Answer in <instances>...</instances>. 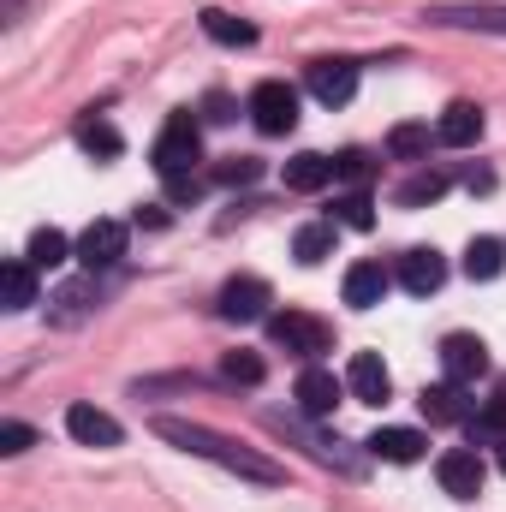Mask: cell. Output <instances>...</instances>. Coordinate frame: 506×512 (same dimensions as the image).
<instances>
[{"label":"cell","instance_id":"obj_1","mask_svg":"<svg viewBox=\"0 0 506 512\" xmlns=\"http://www.w3.org/2000/svg\"><path fill=\"white\" fill-rule=\"evenodd\" d=\"M155 435H161V441H173L179 453H197V459H209V465H221V471L245 477V483H262V489L286 483V465H274V459H268V453H256V447H239L233 435H221V429H209V423L155 417Z\"/></svg>","mask_w":506,"mask_h":512},{"label":"cell","instance_id":"obj_2","mask_svg":"<svg viewBox=\"0 0 506 512\" xmlns=\"http://www.w3.org/2000/svg\"><path fill=\"white\" fill-rule=\"evenodd\" d=\"M149 161H155V173L161 179H179V173H197V161H203V131L191 114H173L161 137H155V149H149Z\"/></svg>","mask_w":506,"mask_h":512},{"label":"cell","instance_id":"obj_3","mask_svg":"<svg viewBox=\"0 0 506 512\" xmlns=\"http://www.w3.org/2000/svg\"><path fill=\"white\" fill-rule=\"evenodd\" d=\"M268 340H274L280 352H292V358H322V352H334V328L316 322V316H304V310L268 316Z\"/></svg>","mask_w":506,"mask_h":512},{"label":"cell","instance_id":"obj_4","mask_svg":"<svg viewBox=\"0 0 506 512\" xmlns=\"http://www.w3.org/2000/svg\"><path fill=\"white\" fill-rule=\"evenodd\" d=\"M245 108H251V120H256L262 137H286V131L298 126V90H292V84H280V78H262Z\"/></svg>","mask_w":506,"mask_h":512},{"label":"cell","instance_id":"obj_5","mask_svg":"<svg viewBox=\"0 0 506 512\" xmlns=\"http://www.w3.org/2000/svg\"><path fill=\"white\" fill-rule=\"evenodd\" d=\"M304 84H310V96L322 102V108H346L352 96H358V60H310L304 66Z\"/></svg>","mask_w":506,"mask_h":512},{"label":"cell","instance_id":"obj_6","mask_svg":"<svg viewBox=\"0 0 506 512\" xmlns=\"http://www.w3.org/2000/svg\"><path fill=\"white\" fill-rule=\"evenodd\" d=\"M435 477H441V489H447L453 501H477L489 471H483V453H477V447H453V453L435 459Z\"/></svg>","mask_w":506,"mask_h":512},{"label":"cell","instance_id":"obj_7","mask_svg":"<svg viewBox=\"0 0 506 512\" xmlns=\"http://www.w3.org/2000/svg\"><path fill=\"white\" fill-rule=\"evenodd\" d=\"M441 30H483V36H506V6L495 0H471V6H429L423 12Z\"/></svg>","mask_w":506,"mask_h":512},{"label":"cell","instance_id":"obj_8","mask_svg":"<svg viewBox=\"0 0 506 512\" xmlns=\"http://www.w3.org/2000/svg\"><path fill=\"white\" fill-rule=\"evenodd\" d=\"M268 304H274V292H268V280H256V274H239V280L221 286V316H227V322H262Z\"/></svg>","mask_w":506,"mask_h":512},{"label":"cell","instance_id":"obj_9","mask_svg":"<svg viewBox=\"0 0 506 512\" xmlns=\"http://www.w3.org/2000/svg\"><path fill=\"white\" fill-rule=\"evenodd\" d=\"M441 370H447V382H477V376H489V346L477 334H447L441 340Z\"/></svg>","mask_w":506,"mask_h":512},{"label":"cell","instance_id":"obj_10","mask_svg":"<svg viewBox=\"0 0 506 512\" xmlns=\"http://www.w3.org/2000/svg\"><path fill=\"white\" fill-rule=\"evenodd\" d=\"M126 256V221H90L78 233V262L84 268H114Z\"/></svg>","mask_w":506,"mask_h":512},{"label":"cell","instance_id":"obj_11","mask_svg":"<svg viewBox=\"0 0 506 512\" xmlns=\"http://www.w3.org/2000/svg\"><path fill=\"white\" fill-rule=\"evenodd\" d=\"M340 393H346V382L334 376V370H304L298 376V387H292V399H298V411L304 417H334V405H340Z\"/></svg>","mask_w":506,"mask_h":512},{"label":"cell","instance_id":"obj_12","mask_svg":"<svg viewBox=\"0 0 506 512\" xmlns=\"http://www.w3.org/2000/svg\"><path fill=\"white\" fill-rule=\"evenodd\" d=\"M66 435H72L78 447H120V441H126V429H120L108 411H96V405H72V411H66Z\"/></svg>","mask_w":506,"mask_h":512},{"label":"cell","instance_id":"obj_13","mask_svg":"<svg viewBox=\"0 0 506 512\" xmlns=\"http://www.w3.org/2000/svg\"><path fill=\"white\" fill-rule=\"evenodd\" d=\"M346 387H352V399H364V405H387L393 376H387V364H381L376 352H352V364H346Z\"/></svg>","mask_w":506,"mask_h":512},{"label":"cell","instance_id":"obj_14","mask_svg":"<svg viewBox=\"0 0 506 512\" xmlns=\"http://www.w3.org/2000/svg\"><path fill=\"white\" fill-rule=\"evenodd\" d=\"M441 280H447V256L441 251H405L399 256V286H405L411 298L441 292Z\"/></svg>","mask_w":506,"mask_h":512},{"label":"cell","instance_id":"obj_15","mask_svg":"<svg viewBox=\"0 0 506 512\" xmlns=\"http://www.w3.org/2000/svg\"><path fill=\"white\" fill-rule=\"evenodd\" d=\"M387 280H393V274H387L381 262H352V268H346V304H352V310H376L381 298H387Z\"/></svg>","mask_w":506,"mask_h":512},{"label":"cell","instance_id":"obj_16","mask_svg":"<svg viewBox=\"0 0 506 512\" xmlns=\"http://www.w3.org/2000/svg\"><path fill=\"white\" fill-rule=\"evenodd\" d=\"M435 137H441L447 149H471V143L483 137V108H477V102H453V108L435 120Z\"/></svg>","mask_w":506,"mask_h":512},{"label":"cell","instance_id":"obj_17","mask_svg":"<svg viewBox=\"0 0 506 512\" xmlns=\"http://www.w3.org/2000/svg\"><path fill=\"white\" fill-rule=\"evenodd\" d=\"M364 447H370L376 459H387V465H417V459L429 453V441H423L417 429H376Z\"/></svg>","mask_w":506,"mask_h":512},{"label":"cell","instance_id":"obj_18","mask_svg":"<svg viewBox=\"0 0 506 512\" xmlns=\"http://www.w3.org/2000/svg\"><path fill=\"white\" fill-rule=\"evenodd\" d=\"M0 298H6V310H30L36 304V262L30 256L0 262Z\"/></svg>","mask_w":506,"mask_h":512},{"label":"cell","instance_id":"obj_19","mask_svg":"<svg viewBox=\"0 0 506 512\" xmlns=\"http://www.w3.org/2000/svg\"><path fill=\"white\" fill-rule=\"evenodd\" d=\"M447 185H453V179H447L441 167H423V173H411V179L393 191V203H399V209H429V203L447 197Z\"/></svg>","mask_w":506,"mask_h":512},{"label":"cell","instance_id":"obj_20","mask_svg":"<svg viewBox=\"0 0 506 512\" xmlns=\"http://www.w3.org/2000/svg\"><path fill=\"white\" fill-rule=\"evenodd\" d=\"M328 179H334V155L304 149V155H292V161H286V191H322Z\"/></svg>","mask_w":506,"mask_h":512},{"label":"cell","instance_id":"obj_21","mask_svg":"<svg viewBox=\"0 0 506 512\" xmlns=\"http://www.w3.org/2000/svg\"><path fill=\"white\" fill-rule=\"evenodd\" d=\"M72 137H78V149H84V155H96V161H114V155L126 149V137H120V131L108 126L102 114H84V120H78V131H72Z\"/></svg>","mask_w":506,"mask_h":512},{"label":"cell","instance_id":"obj_22","mask_svg":"<svg viewBox=\"0 0 506 512\" xmlns=\"http://www.w3.org/2000/svg\"><path fill=\"white\" fill-rule=\"evenodd\" d=\"M423 417L429 423H465L471 417V405H465V393H459V382H441V387H423Z\"/></svg>","mask_w":506,"mask_h":512},{"label":"cell","instance_id":"obj_23","mask_svg":"<svg viewBox=\"0 0 506 512\" xmlns=\"http://www.w3.org/2000/svg\"><path fill=\"white\" fill-rule=\"evenodd\" d=\"M203 30H209V42H221V48H251V42H256L251 18H233V12H221V6H209V12H203Z\"/></svg>","mask_w":506,"mask_h":512},{"label":"cell","instance_id":"obj_24","mask_svg":"<svg viewBox=\"0 0 506 512\" xmlns=\"http://www.w3.org/2000/svg\"><path fill=\"white\" fill-rule=\"evenodd\" d=\"M429 143H441V137L423 126V120H405V126L387 131V155H393V161H423V155H429Z\"/></svg>","mask_w":506,"mask_h":512},{"label":"cell","instance_id":"obj_25","mask_svg":"<svg viewBox=\"0 0 506 512\" xmlns=\"http://www.w3.org/2000/svg\"><path fill=\"white\" fill-rule=\"evenodd\" d=\"M465 429H471V447H501L506 441V393H495L477 417H465Z\"/></svg>","mask_w":506,"mask_h":512},{"label":"cell","instance_id":"obj_26","mask_svg":"<svg viewBox=\"0 0 506 512\" xmlns=\"http://www.w3.org/2000/svg\"><path fill=\"white\" fill-rule=\"evenodd\" d=\"M292 256H298L304 268L328 262V256H334V221H310V227H298V239H292Z\"/></svg>","mask_w":506,"mask_h":512},{"label":"cell","instance_id":"obj_27","mask_svg":"<svg viewBox=\"0 0 506 512\" xmlns=\"http://www.w3.org/2000/svg\"><path fill=\"white\" fill-rule=\"evenodd\" d=\"M24 256H30L36 268H60L66 256H78V245H72L60 227H36V233H30V251H24Z\"/></svg>","mask_w":506,"mask_h":512},{"label":"cell","instance_id":"obj_28","mask_svg":"<svg viewBox=\"0 0 506 512\" xmlns=\"http://www.w3.org/2000/svg\"><path fill=\"white\" fill-rule=\"evenodd\" d=\"M501 268H506L501 239H471V251H465V274H471V280H495Z\"/></svg>","mask_w":506,"mask_h":512},{"label":"cell","instance_id":"obj_29","mask_svg":"<svg viewBox=\"0 0 506 512\" xmlns=\"http://www.w3.org/2000/svg\"><path fill=\"white\" fill-rule=\"evenodd\" d=\"M334 221H340V227H352V233H370V227H376V203H370L364 191H352V197H340V203H334Z\"/></svg>","mask_w":506,"mask_h":512},{"label":"cell","instance_id":"obj_30","mask_svg":"<svg viewBox=\"0 0 506 512\" xmlns=\"http://www.w3.org/2000/svg\"><path fill=\"white\" fill-rule=\"evenodd\" d=\"M221 376H227V382H239V387H256L262 376H268V364H262L256 352L239 346V352H227V358H221Z\"/></svg>","mask_w":506,"mask_h":512},{"label":"cell","instance_id":"obj_31","mask_svg":"<svg viewBox=\"0 0 506 512\" xmlns=\"http://www.w3.org/2000/svg\"><path fill=\"white\" fill-rule=\"evenodd\" d=\"M209 179H215V185H256V179H262V161H256V155H227V161H215Z\"/></svg>","mask_w":506,"mask_h":512},{"label":"cell","instance_id":"obj_32","mask_svg":"<svg viewBox=\"0 0 506 512\" xmlns=\"http://www.w3.org/2000/svg\"><path fill=\"white\" fill-rule=\"evenodd\" d=\"M334 179L364 185V179H370V155H364V149H340V155H334Z\"/></svg>","mask_w":506,"mask_h":512},{"label":"cell","instance_id":"obj_33","mask_svg":"<svg viewBox=\"0 0 506 512\" xmlns=\"http://www.w3.org/2000/svg\"><path fill=\"white\" fill-rule=\"evenodd\" d=\"M54 304H60V310H54L60 322H78V316H84V304H90V280H72V286L54 298Z\"/></svg>","mask_w":506,"mask_h":512},{"label":"cell","instance_id":"obj_34","mask_svg":"<svg viewBox=\"0 0 506 512\" xmlns=\"http://www.w3.org/2000/svg\"><path fill=\"white\" fill-rule=\"evenodd\" d=\"M24 447H36V429L18 423V417H6V423H0V453L12 459V453H24Z\"/></svg>","mask_w":506,"mask_h":512},{"label":"cell","instance_id":"obj_35","mask_svg":"<svg viewBox=\"0 0 506 512\" xmlns=\"http://www.w3.org/2000/svg\"><path fill=\"white\" fill-rule=\"evenodd\" d=\"M203 197V179L197 173H179V179H167V203H179V209H191Z\"/></svg>","mask_w":506,"mask_h":512},{"label":"cell","instance_id":"obj_36","mask_svg":"<svg viewBox=\"0 0 506 512\" xmlns=\"http://www.w3.org/2000/svg\"><path fill=\"white\" fill-rule=\"evenodd\" d=\"M233 114H239V108H233V96H221V90H215V96H203V120H209V126H227Z\"/></svg>","mask_w":506,"mask_h":512},{"label":"cell","instance_id":"obj_37","mask_svg":"<svg viewBox=\"0 0 506 512\" xmlns=\"http://www.w3.org/2000/svg\"><path fill=\"white\" fill-rule=\"evenodd\" d=\"M465 185H471V191H495V173H489V167H471Z\"/></svg>","mask_w":506,"mask_h":512},{"label":"cell","instance_id":"obj_38","mask_svg":"<svg viewBox=\"0 0 506 512\" xmlns=\"http://www.w3.org/2000/svg\"><path fill=\"white\" fill-rule=\"evenodd\" d=\"M501 471H506V441H501Z\"/></svg>","mask_w":506,"mask_h":512}]
</instances>
